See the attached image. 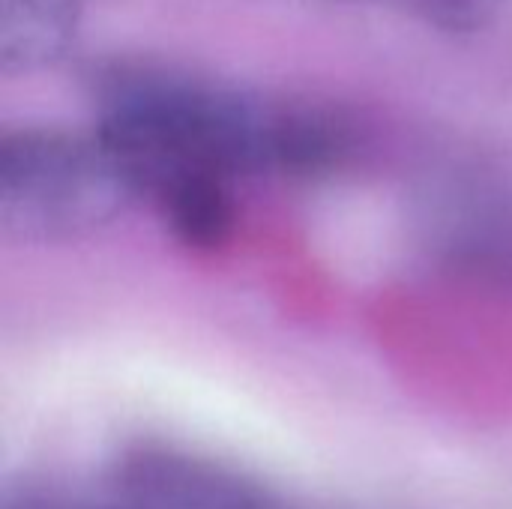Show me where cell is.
Returning <instances> with one entry per match:
<instances>
[{"label": "cell", "mask_w": 512, "mask_h": 509, "mask_svg": "<svg viewBox=\"0 0 512 509\" xmlns=\"http://www.w3.org/2000/svg\"><path fill=\"white\" fill-rule=\"evenodd\" d=\"M141 198L114 150L96 138L12 132L0 144V225L21 240H66L114 222Z\"/></svg>", "instance_id": "cell-2"}, {"label": "cell", "mask_w": 512, "mask_h": 509, "mask_svg": "<svg viewBox=\"0 0 512 509\" xmlns=\"http://www.w3.org/2000/svg\"><path fill=\"white\" fill-rule=\"evenodd\" d=\"M99 138L159 207L228 189L234 174L315 171L345 150V129L315 108L261 102L150 66L117 69L102 81Z\"/></svg>", "instance_id": "cell-1"}, {"label": "cell", "mask_w": 512, "mask_h": 509, "mask_svg": "<svg viewBox=\"0 0 512 509\" xmlns=\"http://www.w3.org/2000/svg\"><path fill=\"white\" fill-rule=\"evenodd\" d=\"M390 3L408 12H417L426 21H435L450 30H465V27L480 24L495 6V0H390Z\"/></svg>", "instance_id": "cell-5"}, {"label": "cell", "mask_w": 512, "mask_h": 509, "mask_svg": "<svg viewBox=\"0 0 512 509\" xmlns=\"http://www.w3.org/2000/svg\"><path fill=\"white\" fill-rule=\"evenodd\" d=\"M27 509H51V507H27Z\"/></svg>", "instance_id": "cell-6"}, {"label": "cell", "mask_w": 512, "mask_h": 509, "mask_svg": "<svg viewBox=\"0 0 512 509\" xmlns=\"http://www.w3.org/2000/svg\"><path fill=\"white\" fill-rule=\"evenodd\" d=\"M81 0H3L0 63L6 72H27L54 63L75 39Z\"/></svg>", "instance_id": "cell-4"}, {"label": "cell", "mask_w": 512, "mask_h": 509, "mask_svg": "<svg viewBox=\"0 0 512 509\" xmlns=\"http://www.w3.org/2000/svg\"><path fill=\"white\" fill-rule=\"evenodd\" d=\"M117 509H264L252 492L201 465L180 459H147L135 465Z\"/></svg>", "instance_id": "cell-3"}]
</instances>
